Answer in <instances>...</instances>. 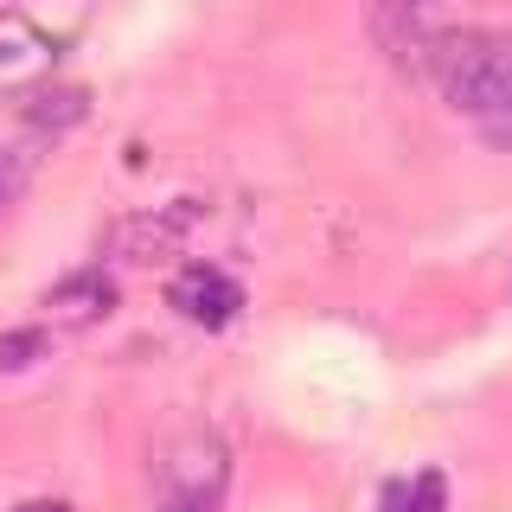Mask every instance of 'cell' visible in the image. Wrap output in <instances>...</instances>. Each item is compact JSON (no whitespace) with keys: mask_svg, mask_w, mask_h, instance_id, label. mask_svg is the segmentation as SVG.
Instances as JSON below:
<instances>
[{"mask_svg":"<svg viewBox=\"0 0 512 512\" xmlns=\"http://www.w3.org/2000/svg\"><path fill=\"white\" fill-rule=\"evenodd\" d=\"M84 109H90V90H52V96H39V109H32V116L58 128V122H77Z\"/></svg>","mask_w":512,"mask_h":512,"instance_id":"10","label":"cell"},{"mask_svg":"<svg viewBox=\"0 0 512 512\" xmlns=\"http://www.w3.org/2000/svg\"><path fill=\"white\" fill-rule=\"evenodd\" d=\"M160 512H218L224 480H231V448L218 429L180 423L160 442Z\"/></svg>","mask_w":512,"mask_h":512,"instance_id":"2","label":"cell"},{"mask_svg":"<svg viewBox=\"0 0 512 512\" xmlns=\"http://www.w3.org/2000/svg\"><path fill=\"white\" fill-rule=\"evenodd\" d=\"M109 301H116V288H109L103 269H84V276H71V282L52 288V308H64V314H103Z\"/></svg>","mask_w":512,"mask_h":512,"instance_id":"8","label":"cell"},{"mask_svg":"<svg viewBox=\"0 0 512 512\" xmlns=\"http://www.w3.org/2000/svg\"><path fill=\"white\" fill-rule=\"evenodd\" d=\"M173 308H180L186 320H199V327H231L237 314H244V288H237L231 276H224L218 263H186L180 276H173Z\"/></svg>","mask_w":512,"mask_h":512,"instance_id":"6","label":"cell"},{"mask_svg":"<svg viewBox=\"0 0 512 512\" xmlns=\"http://www.w3.org/2000/svg\"><path fill=\"white\" fill-rule=\"evenodd\" d=\"M192 218H199L192 205H167V212H135V218L109 224L103 256H116V263H160V256L180 250V237H186V224H192Z\"/></svg>","mask_w":512,"mask_h":512,"instance_id":"5","label":"cell"},{"mask_svg":"<svg viewBox=\"0 0 512 512\" xmlns=\"http://www.w3.org/2000/svg\"><path fill=\"white\" fill-rule=\"evenodd\" d=\"M39 352H45V333L39 327L0 333V372H26V365H39Z\"/></svg>","mask_w":512,"mask_h":512,"instance_id":"9","label":"cell"},{"mask_svg":"<svg viewBox=\"0 0 512 512\" xmlns=\"http://www.w3.org/2000/svg\"><path fill=\"white\" fill-rule=\"evenodd\" d=\"M436 13H442V0H365V26L384 45V58H397V64H423V45L442 32Z\"/></svg>","mask_w":512,"mask_h":512,"instance_id":"4","label":"cell"},{"mask_svg":"<svg viewBox=\"0 0 512 512\" xmlns=\"http://www.w3.org/2000/svg\"><path fill=\"white\" fill-rule=\"evenodd\" d=\"M416 71L442 90V103L455 116L474 122L480 141L512 148V32H487V26H442L423 45Z\"/></svg>","mask_w":512,"mask_h":512,"instance_id":"1","label":"cell"},{"mask_svg":"<svg viewBox=\"0 0 512 512\" xmlns=\"http://www.w3.org/2000/svg\"><path fill=\"white\" fill-rule=\"evenodd\" d=\"M378 506L384 512H442L448 506V480H442V468H423V474H410V480H391Z\"/></svg>","mask_w":512,"mask_h":512,"instance_id":"7","label":"cell"},{"mask_svg":"<svg viewBox=\"0 0 512 512\" xmlns=\"http://www.w3.org/2000/svg\"><path fill=\"white\" fill-rule=\"evenodd\" d=\"M58 64V39L32 26L26 13H0V96H26Z\"/></svg>","mask_w":512,"mask_h":512,"instance_id":"3","label":"cell"},{"mask_svg":"<svg viewBox=\"0 0 512 512\" xmlns=\"http://www.w3.org/2000/svg\"><path fill=\"white\" fill-rule=\"evenodd\" d=\"M20 512H71V506H64V500H26Z\"/></svg>","mask_w":512,"mask_h":512,"instance_id":"11","label":"cell"}]
</instances>
